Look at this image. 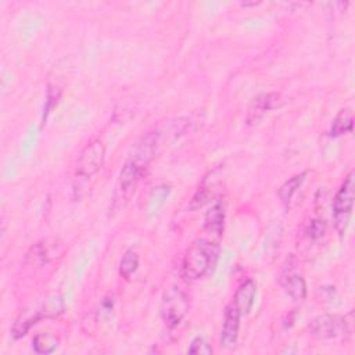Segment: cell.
<instances>
[{
  "instance_id": "cell-6",
  "label": "cell",
  "mask_w": 355,
  "mask_h": 355,
  "mask_svg": "<svg viewBox=\"0 0 355 355\" xmlns=\"http://www.w3.org/2000/svg\"><path fill=\"white\" fill-rule=\"evenodd\" d=\"M62 309H64V305H62L61 298L54 297V298L43 302L42 306H37V308L29 309V311H24L14 322V324L11 327V336L15 340L24 337L31 330V327L35 326L39 320H42L44 318L57 316L58 313L62 312Z\"/></svg>"
},
{
  "instance_id": "cell-2",
  "label": "cell",
  "mask_w": 355,
  "mask_h": 355,
  "mask_svg": "<svg viewBox=\"0 0 355 355\" xmlns=\"http://www.w3.org/2000/svg\"><path fill=\"white\" fill-rule=\"evenodd\" d=\"M219 244L200 237L187 248L182 261V276L189 282L200 280L208 276L216 266L219 258Z\"/></svg>"
},
{
  "instance_id": "cell-4",
  "label": "cell",
  "mask_w": 355,
  "mask_h": 355,
  "mask_svg": "<svg viewBox=\"0 0 355 355\" xmlns=\"http://www.w3.org/2000/svg\"><path fill=\"white\" fill-rule=\"evenodd\" d=\"M355 198V172L351 171L344 182L341 183L338 191L336 193L331 204V215L334 227L340 236H343L347 230Z\"/></svg>"
},
{
  "instance_id": "cell-20",
  "label": "cell",
  "mask_w": 355,
  "mask_h": 355,
  "mask_svg": "<svg viewBox=\"0 0 355 355\" xmlns=\"http://www.w3.org/2000/svg\"><path fill=\"white\" fill-rule=\"evenodd\" d=\"M324 232H326V225L323 220H319V219L311 220L305 227V236L309 240H319L324 234Z\"/></svg>"
},
{
  "instance_id": "cell-13",
  "label": "cell",
  "mask_w": 355,
  "mask_h": 355,
  "mask_svg": "<svg viewBox=\"0 0 355 355\" xmlns=\"http://www.w3.org/2000/svg\"><path fill=\"white\" fill-rule=\"evenodd\" d=\"M205 230L215 236H222L225 226V204L222 201H215L205 214L204 219Z\"/></svg>"
},
{
  "instance_id": "cell-10",
  "label": "cell",
  "mask_w": 355,
  "mask_h": 355,
  "mask_svg": "<svg viewBox=\"0 0 355 355\" xmlns=\"http://www.w3.org/2000/svg\"><path fill=\"white\" fill-rule=\"evenodd\" d=\"M280 103V96L277 93H261L255 96L245 114V122L247 125H255L258 123L270 110L276 108Z\"/></svg>"
},
{
  "instance_id": "cell-8",
  "label": "cell",
  "mask_w": 355,
  "mask_h": 355,
  "mask_svg": "<svg viewBox=\"0 0 355 355\" xmlns=\"http://www.w3.org/2000/svg\"><path fill=\"white\" fill-rule=\"evenodd\" d=\"M240 318L241 313L240 311L230 302L223 315V323L220 329V336H219V343L223 348H234L237 344L239 338V329H240Z\"/></svg>"
},
{
  "instance_id": "cell-9",
  "label": "cell",
  "mask_w": 355,
  "mask_h": 355,
  "mask_svg": "<svg viewBox=\"0 0 355 355\" xmlns=\"http://www.w3.org/2000/svg\"><path fill=\"white\" fill-rule=\"evenodd\" d=\"M61 243L55 239H43L29 247L25 254V262L33 266H43L50 262L57 254Z\"/></svg>"
},
{
  "instance_id": "cell-7",
  "label": "cell",
  "mask_w": 355,
  "mask_h": 355,
  "mask_svg": "<svg viewBox=\"0 0 355 355\" xmlns=\"http://www.w3.org/2000/svg\"><path fill=\"white\" fill-rule=\"evenodd\" d=\"M309 334L319 340H333L351 333L349 322L345 316L323 313L311 320L308 324Z\"/></svg>"
},
{
  "instance_id": "cell-18",
  "label": "cell",
  "mask_w": 355,
  "mask_h": 355,
  "mask_svg": "<svg viewBox=\"0 0 355 355\" xmlns=\"http://www.w3.org/2000/svg\"><path fill=\"white\" fill-rule=\"evenodd\" d=\"M169 191H171L169 186H165V184L157 186V187H154L151 190L150 198H148L150 200L148 201V211H150V214H155L164 205Z\"/></svg>"
},
{
  "instance_id": "cell-16",
  "label": "cell",
  "mask_w": 355,
  "mask_h": 355,
  "mask_svg": "<svg viewBox=\"0 0 355 355\" xmlns=\"http://www.w3.org/2000/svg\"><path fill=\"white\" fill-rule=\"evenodd\" d=\"M58 345V338L51 333H37L32 340V347L36 354H51Z\"/></svg>"
},
{
  "instance_id": "cell-15",
  "label": "cell",
  "mask_w": 355,
  "mask_h": 355,
  "mask_svg": "<svg viewBox=\"0 0 355 355\" xmlns=\"http://www.w3.org/2000/svg\"><path fill=\"white\" fill-rule=\"evenodd\" d=\"M352 125H354L352 111H351V108H344L333 119L331 128H330V135L333 137H338L345 133H349V132H352Z\"/></svg>"
},
{
  "instance_id": "cell-1",
  "label": "cell",
  "mask_w": 355,
  "mask_h": 355,
  "mask_svg": "<svg viewBox=\"0 0 355 355\" xmlns=\"http://www.w3.org/2000/svg\"><path fill=\"white\" fill-rule=\"evenodd\" d=\"M158 140L159 135L157 132H150L135 144L133 153L125 161L115 184L112 200L114 208L118 209L123 207L135 194L141 176L157 154Z\"/></svg>"
},
{
  "instance_id": "cell-11",
  "label": "cell",
  "mask_w": 355,
  "mask_h": 355,
  "mask_svg": "<svg viewBox=\"0 0 355 355\" xmlns=\"http://www.w3.org/2000/svg\"><path fill=\"white\" fill-rule=\"evenodd\" d=\"M280 284L284 288V291L294 300V301H304L306 297V284L302 277V275L295 269L294 265L288 263L284 266L282 276H280Z\"/></svg>"
},
{
  "instance_id": "cell-14",
  "label": "cell",
  "mask_w": 355,
  "mask_h": 355,
  "mask_svg": "<svg viewBox=\"0 0 355 355\" xmlns=\"http://www.w3.org/2000/svg\"><path fill=\"white\" fill-rule=\"evenodd\" d=\"M308 176V172H301L286 180L282 187L279 189V198L286 209H290L293 207V201L297 197L298 190L302 187L305 179Z\"/></svg>"
},
{
  "instance_id": "cell-19",
  "label": "cell",
  "mask_w": 355,
  "mask_h": 355,
  "mask_svg": "<svg viewBox=\"0 0 355 355\" xmlns=\"http://www.w3.org/2000/svg\"><path fill=\"white\" fill-rule=\"evenodd\" d=\"M212 345L204 338V337H196L190 347L187 348L189 354H200V355H211L212 354Z\"/></svg>"
},
{
  "instance_id": "cell-17",
  "label": "cell",
  "mask_w": 355,
  "mask_h": 355,
  "mask_svg": "<svg viewBox=\"0 0 355 355\" xmlns=\"http://www.w3.org/2000/svg\"><path fill=\"white\" fill-rule=\"evenodd\" d=\"M137 266H139V254L132 248L126 250L119 261V275L125 280H129L132 275L137 270Z\"/></svg>"
},
{
  "instance_id": "cell-12",
  "label": "cell",
  "mask_w": 355,
  "mask_h": 355,
  "mask_svg": "<svg viewBox=\"0 0 355 355\" xmlns=\"http://www.w3.org/2000/svg\"><path fill=\"white\" fill-rule=\"evenodd\" d=\"M255 294H257V284L251 279L243 282L237 287L232 302L240 311L241 316L250 313V311L252 309V305L255 302Z\"/></svg>"
},
{
  "instance_id": "cell-3",
  "label": "cell",
  "mask_w": 355,
  "mask_h": 355,
  "mask_svg": "<svg viewBox=\"0 0 355 355\" xmlns=\"http://www.w3.org/2000/svg\"><path fill=\"white\" fill-rule=\"evenodd\" d=\"M105 159V147L98 140L94 139L87 143L80 151L75 172H73V194L78 198L82 193V189H87L89 182L100 172Z\"/></svg>"
},
{
  "instance_id": "cell-5",
  "label": "cell",
  "mask_w": 355,
  "mask_h": 355,
  "mask_svg": "<svg viewBox=\"0 0 355 355\" xmlns=\"http://www.w3.org/2000/svg\"><path fill=\"white\" fill-rule=\"evenodd\" d=\"M190 308L189 297L178 287H169L164 291L161 298L159 313L162 322L168 329H173L184 319Z\"/></svg>"
}]
</instances>
